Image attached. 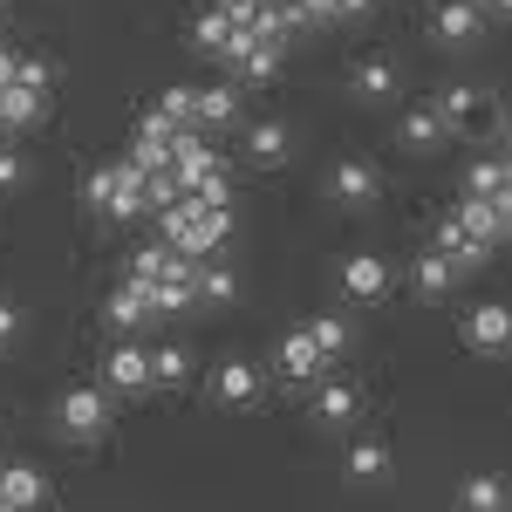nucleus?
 <instances>
[{"mask_svg":"<svg viewBox=\"0 0 512 512\" xmlns=\"http://www.w3.org/2000/svg\"><path fill=\"white\" fill-rule=\"evenodd\" d=\"M294 7V21L301 28H321V21H335V0H287Z\"/></svg>","mask_w":512,"mask_h":512,"instance_id":"31","label":"nucleus"},{"mask_svg":"<svg viewBox=\"0 0 512 512\" xmlns=\"http://www.w3.org/2000/svg\"><path fill=\"white\" fill-rule=\"evenodd\" d=\"M171 178H178V192H192L198 178H212V171H226V164H219V151H212V144H205V137H198V130H185V137H178V144H171Z\"/></svg>","mask_w":512,"mask_h":512,"instance_id":"4","label":"nucleus"},{"mask_svg":"<svg viewBox=\"0 0 512 512\" xmlns=\"http://www.w3.org/2000/svg\"><path fill=\"white\" fill-rule=\"evenodd\" d=\"M308 335H315V349L328 355V362H335V355H349V342H355V335H349V321H342V315H321V321H308Z\"/></svg>","mask_w":512,"mask_h":512,"instance_id":"26","label":"nucleus"},{"mask_svg":"<svg viewBox=\"0 0 512 512\" xmlns=\"http://www.w3.org/2000/svg\"><path fill=\"white\" fill-rule=\"evenodd\" d=\"M280 62H287V41H246L233 62H226V69H233L239 82H274V76H280Z\"/></svg>","mask_w":512,"mask_h":512,"instance_id":"11","label":"nucleus"},{"mask_svg":"<svg viewBox=\"0 0 512 512\" xmlns=\"http://www.w3.org/2000/svg\"><path fill=\"white\" fill-rule=\"evenodd\" d=\"M451 280H458V267H451L444 253H424V260H417V274H410V287H417L424 301H437V294H451Z\"/></svg>","mask_w":512,"mask_h":512,"instance_id":"21","label":"nucleus"},{"mask_svg":"<svg viewBox=\"0 0 512 512\" xmlns=\"http://www.w3.org/2000/svg\"><path fill=\"white\" fill-rule=\"evenodd\" d=\"M35 117H41V96H35V89H14V82H7V89H0V123H7V130H28Z\"/></svg>","mask_w":512,"mask_h":512,"instance_id":"22","label":"nucleus"},{"mask_svg":"<svg viewBox=\"0 0 512 512\" xmlns=\"http://www.w3.org/2000/svg\"><path fill=\"white\" fill-rule=\"evenodd\" d=\"M342 478H355V485H383V478H390V444H383V437H349Z\"/></svg>","mask_w":512,"mask_h":512,"instance_id":"7","label":"nucleus"},{"mask_svg":"<svg viewBox=\"0 0 512 512\" xmlns=\"http://www.w3.org/2000/svg\"><path fill=\"white\" fill-rule=\"evenodd\" d=\"M239 117V89L233 82H212V89H198V137L205 130H219V123Z\"/></svg>","mask_w":512,"mask_h":512,"instance_id":"15","label":"nucleus"},{"mask_svg":"<svg viewBox=\"0 0 512 512\" xmlns=\"http://www.w3.org/2000/svg\"><path fill=\"white\" fill-rule=\"evenodd\" d=\"M465 198H512L506 158H478V164H472V192H465Z\"/></svg>","mask_w":512,"mask_h":512,"instance_id":"25","label":"nucleus"},{"mask_svg":"<svg viewBox=\"0 0 512 512\" xmlns=\"http://www.w3.org/2000/svg\"><path fill=\"white\" fill-rule=\"evenodd\" d=\"M274 362L287 369V376H294V383H308V376H321V369H328V355L315 349V335H308V328H294V335H280Z\"/></svg>","mask_w":512,"mask_h":512,"instance_id":"10","label":"nucleus"},{"mask_svg":"<svg viewBox=\"0 0 512 512\" xmlns=\"http://www.w3.org/2000/svg\"><path fill=\"white\" fill-rule=\"evenodd\" d=\"M396 137H403L410 151H437V144H444V123H437V110H403Z\"/></svg>","mask_w":512,"mask_h":512,"instance_id":"18","label":"nucleus"},{"mask_svg":"<svg viewBox=\"0 0 512 512\" xmlns=\"http://www.w3.org/2000/svg\"><path fill=\"white\" fill-rule=\"evenodd\" d=\"M342 294H349V301H383V294H390V260L349 253V260H342Z\"/></svg>","mask_w":512,"mask_h":512,"instance_id":"5","label":"nucleus"},{"mask_svg":"<svg viewBox=\"0 0 512 512\" xmlns=\"http://www.w3.org/2000/svg\"><path fill=\"white\" fill-rule=\"evenodd\" d=\"M21 328H28V315H21L14 301H0V349H14V342H21Z\"/></svg>","mask_w":512,"mask_h":512,"instance_id":"32","label":"nucleus"},{"mask_svg":"<svg viewBox=\"0 0 512 512\" xmlns=\"http://www.w3.org/2000/svg\"><path fill=\"white\" fill-rule=\"evenodd\" d=\"M0 151H7V144H0Z\"/></svg>","mask_w":512,"mask_h":512,"instance_id":"38","label":"nucleus"},{"mask_svg":"<svg viewBox=\"0 0 512 512\" xmlns=\"http://www.w3.org/2000/svg\"><path fill=\"white\" fill-rule=\"evenodd\" d=\"M233 294H239V280L226 267H205V260L192 267V301H233Z\"/></svg>","mask_w":512,"mask_h":512,"instance_id":"23","label":"nucleus"},{"mask_svg":"<svg viewBox=\"0 0 512 512\" xmlns=\"http://www.w3.org/2000/svg\"><path fill=\"white\" fill-rule=\"evenodd\" d=\"M103 321H110V328H123V335H130L137 321H151V308H144V287H130V280H123L117 294H110V308H103Z\"/></svg>","mask_w":512,"mask_h":512,"instance_id":"19","label":"nucleus"},{"mask_svg":"<svg viewBox=\"0 0 512 512\" xmlns=\"http://www.w3.org/2000/svg\"><path fill=\"white\" fill-rule=\"evenodd\" d=\"M451 219H458V233L499 246L506 226H512V198H458V212H451Z\"/></svg>","mask_w":512,"mask_h":512,"instance_id":"3","label":"nucleus"},{"mask_svg":"<svg viewBox=\"0 0 512 512\" xmlns=\"http://www.w3.org/2000/svg\"><path fill=\"white\" fill-rule=\"evenodd\" d=\"M48 82H55L48 55H14V89H35V96H48Z\"/></svg>","mask_w":512,"mask_h":512,"instance_id":"29","label":"nucleus"},{"mask_svg":"<svg viewBox=\"0 0 512 512\" xmlns=\"http://www.w3.org/2000/svg\"><path fill=\"white\" fill-rule=\"evenodd\" d=\"M478 28H485L478 0H444V7H437V35L444 41H478Z\"/></svg>","mask_w":512,"mask_h":512,"instance_id":"16","label":"nucleus"},{"mask_svg":"<svg viewBox=\"0 0 512 512\" xmlns=\"http://www.w3.org/2000/svg\"><path fill=\"white\" fill-rule=\"evenodd\" d=\"M21 178H28V164H21V151H0V192H7V185H21Z\"/></svg>","mask_w":512,"mask_h":512,"instance_id":"33","label":"nucleus"},{"mask_svg":"<svg viewBox=\"0 0 512 512\" xmlns=\"http://www.w3.org/2000/svg\"><path fill=\"white\" fill-rule=\"evenodd\" d=\"M458 512H478V506H458Z\"/></svg>","mask_w":512,"mask_h":512,"instance_id":"36","label":"nucleus"},{"mask_svg":"<svg viewBox=\"0 0 512 512\" xmlns=\"http://www.w3.org/2000/svg\"><path fill=\"white\" fill-rule=\"evenodd\" d=\"M212 396H219V403H239V410H246V403H260V369H253V362H219V369H212Z\"/></svg>","mask_w":512,"mask_h":512,"instance_id":"12","label":"nucleus"},{"mask_svg":"<svg viewBox=\"0 0 512 512\" xmlns=\"http://www.w3.org/2000/svg\"><path fill=\"white\" fill-rule=\"evenodd\" d=\"M246 158H253V164H280V158H287V123L260 117L253 130H246Z\"/></svg>","mask_w":512,"mask_h":512,"instance_id":"17","label":"nucleus"},{"mask_svg":"<svg viewBox=\"0 0 512 512\" xmlns=\"http://www.w3.org/2000/svg\"><path fill=\"white\" fill-rule=\"evenodd\" d=\"M0 512H14V506H0Z\"/></svg>","mask_w":512,"mask_h":512,"instance_id":"37","label":"nucleus"},{"mask_svg":"<svg viewBox=\"0 0 512 512\" xmlns=\"http://www.w3.org/2000/svg\"><path fill=\"white\" fill-rule=\"evenodd\" d=\"M369 7H376V0H335V21H362Z\"/></svg>","mask_w":512,"mask_h":512,"instance_id":"34","label":"nucleus"},{"mask_svg":"<svg viewBox=\"0 0 512 512\" xmlns=\"http://www.w3.org/2000/svg\"><path fill=\"white\" fill-rule=\"evenodd\" d=\"M185 349H151V383H185Z\"/></svg>","mask_w":512,"mask_h":512,"instance_id":"30","label":"nucleus"},{"mask_svg":"<svg viewBox=\"0 0 512 512\" xmlns=\"http://www.w3.org/2000/svg\"><path fill=\"white\" fill-rule=\"evenodd\" d=\"M512 0H478V14H506Z\"/></svg>","mask_w":512,"mask_h":512,"instance_id":"35","label":"nucleus"},{"mask_svg":"<svg viewBox=\"0 0 512 512\" xmlns=\"http://www.w3.org/2000/svg\"><path fill=\"white\" fill-rule=\"evenodd\" d=\"M355 403H362V396H355V383H342V376H335V383H321L315 417H321V424H349V417H355Z\"/></svg>","mask_w":512,"mask_h":512,"instance_id":"20","label":"nucleus"},{"mask_svg":"<svg viewBox=\"0 0 512 512\" xmlns=\"http://www.w3.org/2000/svg\"><path fill=\"white\" fill-rule=\"evenodd\" d=\"M458 506H478V512H506V492H499V478L492 472H478V478H465V499Z\"/></svg>","mask_w":512,"mask_h":512,"instance_id":"28","label":"nucleus"},{"mask_svg":"<svg viewBox=\"0 0 512 512\" xmlns=\"http://www.w3.org/2000/svg\"><path fill=\"white\" fill-rule=\"evenodd\" d=\"M158 117H171L178 130H198V89H164V96H158Z\"/></svg>","mask_w":512,"mask_h":512,"instance_id":"27","label":"nucleus"},{"mask_svg":"<svg viewBox=\"0 0 512 512\" xmlns=\"http://www.w3.org/2000/svg\"><path fill=\"white\" fill-rule=\"evenodd\" d=\"M431 110H437V123H444V130H458V123L478 117V89H444Z\"/></svg>","mask_w":512,"mask_h":512,"instance_id":"24","label":"nucleus"},{"mask_svg":"<svg viewBox=\"0 0 512 512\" xmlns=\"http://www.w3.org/2000/svg\"><path fill=\"white\" fill-rule=\"evenodd\" d=\"M396 62L390 55H369V62H355L349 69V96H362V103H383V96H396Z\"/></svg>","mask_w":512,"mask_h":512,"instance_id":"13","label":"nucleus"},{"mask_svg":"<svg viewBox=\"0 0 512 512\" xmlns=\"http://www.w3.org/2000/svg\"><path fill=\"white\" fill-rule=\"evenodd\" d=\"M103 383L110 390H151V349H137V342H117V349L103 355Z\"/></svg>","mask_w":512,"mask_h":512,"instance_id":"6","label":"nucleus"},{"mask_svg":"<svg viewBox=\"0 0 512 512\" xmlns=\"http://www.w3.org/2000/svg\"><path fill=\"white\" fill-rule=\"evenodd\" d=\"M328 192H335V205H349V212H369V205L383 198V171L362 164V158H349V164L328 171Z\"/></svg>","mask_w":512,"mask_h":512,"instance_id":"2","label":"nucleus"},{"mask_svg":"<svg viewBox=\"0 0 512 512\" xmlns=\"http://www.w3.org/2000/svg\"><path fill=\"white\" fill-rule=\"evenodd\" d=\"M55 417H62V431L76 437V444H89V437L110 431V396L96 390V383H76V390H62Z\"/></svg>","mask_w":512,"mask_h":512,"instance_id":"1","label":"nucleus"},{"mask_svg":"<svg viewBox=\"0 0 512 512\" xmlns=\"http://www.w3.org/2000/svg\"><path fill=\"white\" fill-rule=\"evenodd\" d=\"M192 41L205 48V55H219V62H233V55H239V48H246L253 35H233V21H226V14L212 7V14H198V21H192Z\"/></svg>","mask_w":512,"mask_h":512,"instance_id":"14","label":"nucleus"},{"mask_svg":"<svg viewBox=\"0 0 512 512\" xmlns=\"http://www.w3.org/2000/svg\"><path fill=\"white\" fill-rule=\"evenodd\" d=\"M0 506L41 512V506H48V478H41L35 465H7V472H0Z\"/></svg>","mask_w":512,"mask_h":512,"instance_id":"9","label":"nucleus"},{"mask_svg":"<svg viewBox=\"0 0 512 512\" xmlns=\"http://www.w3.org/2000/svg\"><path fill=\"white\" fill-rule=\"evenodd\" d=\"M465 342H472V349H485V355H499L512 342V315L499 308V301H478L472 315H465Z\"/></svg>","mask_w":512,"mask_h":512,"instance_id":"8","label":"nucleus"}]
</instances>
